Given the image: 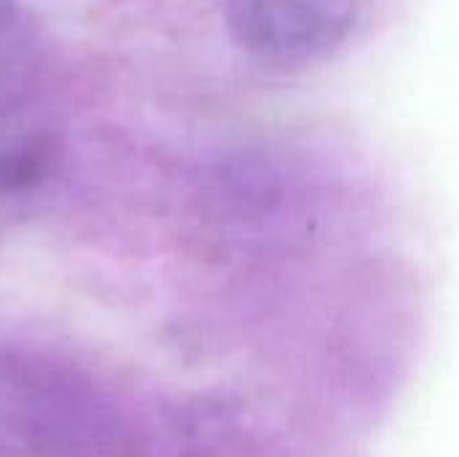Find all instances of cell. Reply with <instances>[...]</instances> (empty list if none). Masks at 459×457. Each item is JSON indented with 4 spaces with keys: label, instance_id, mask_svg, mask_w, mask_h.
<instances>
[{
    "label": "cell",
    "instance_id": "cell-2",
    "mask_svg": "<svg viewBox=\"0 0 459 457\" xmlns=\"http://www.w3.org/2000/svg\"><path fill=\"white\" fill-rule=\"evenodd\" d=\"M59 143L40 132H8L0 137V199H19L46 186L59 162Z\"/></svg>",
    "mask_w": 459,
    "mask_h": 457
},
{
    "label": "cell",
    "instance_id": "cell-1",
    "mask_svg": "<svg viewBox=\"0 0 459 457\" xmlns=\"http://www.w3.org/2000/svg\"><path fill=\"white\" fill-rule=\"evenodd\" d=\"M368 0H223L231 38L258 62L307 67L339 51Z\"/></svg>",
    "mask_w": 459,
    "mask_h": 457
},
{
    "label": "cell",
    "instance_id": "cell-3",
    "mask_svg": "<svg viewBox=\"0 0 459 457\" xmlns=\"http://www.w3.org/2000/svg\"><path fill=\"white\" fill-rule=\"evenodd\" d=\"M19 32H16V8L11 0H0V102L11 92V83L16 81V65H19Z\"/></svg>",
    "mask_w": 459,
    "mask_h": 457
}]
</instances>
